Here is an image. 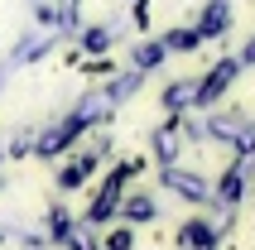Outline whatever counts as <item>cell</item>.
<instances>
[{"instance_id":"cell-1","label":"cell","mask_w":255,"mask_h":250,"mask_svg":"<svg viewBox=\"0 0 255 250\" xmlns=\"http://www.w3.org/2000/svg\"><path fill=\"white\" fill-rule=\"evenodd\" d=\"M227 19H231V10H227V0H212V10H207V19H202V29H198V39H212L217 29H227Z\"/></svg>"},{"instance_id":"cell-2","label":"cell","mask_w":255,"mask_h":250,"mask_svg":"<svg viewBox=\"0 0 255 250\" xmlns=\"http://www.w3.org/2000/svg\"><path fill=\"white\" fill-rule=\"evenodd\" d=\"M212 241H217V231H212L207 222H188V226H183V246H198V250H207Z\"/></svg>"},{"instance_id":"cell-3","label":"cell","mask_w":255,"mask_h":250,"mask_svg":"<svg viewBox=\"0 0 255 250\" xmlns=\"http://www.w3.org/2000/svg\"><path fill=\"white\" fill-rule=\"evenodd\" d=\"M164 48H198V29H169Z\"/></svg>"},{"instance_id":"cell-4","label":"cell","mask_w":255,"mask_h":250,"mask_svg":"<svg viewBox=\"0 0 255 250\" xmlns=\"http://www.w3.org/2000/svg\"><path fill=\"white\" fill-rule=\"evenodd\" d=\"M159 58H164V43H149V48H140V53H135V63H140V68H154Z\"/></svg>"},{"instance_id":"cell-5","label":"cell","mask_w":255,"mask_h":250,"mask_svg":"<svg viewBox=\"0 0 255 250\" xmlns=\"http://www.w3.org/2000/svg\"><path fill=\"white\" fill-rule=\"evenodd\" d=\"M126 212H130V217H154V202H149V197H130Z\"/></svg>"},{"instance_id":"cell-6","label":"cell","mask_w":255,"mask_h":250,"mask_svg":"<svg viewBox=\"0 0 255 250\" xmlns=\"http://www.w3.org/2000/svg\"><path fill=\"white\" fill-rule=\"evenodd\" d=\"M106 43H111V34H106V29H87V48H92V53H101Z\"/></svg>"},{"instance_id":"cell-7","label":"cell","mask_w":255,"mask_h":250,"mask_svg":"<svg viewBox=\"0 0 255 250\" xmlns=\"http://www.w3.org/2000/svg\"><path fill=\"white\" fill-rule=\"evenodd\" d=\"M130 241H135L130 231H111V241H106V250H130Z\"/></svg>"}]
</instances>
